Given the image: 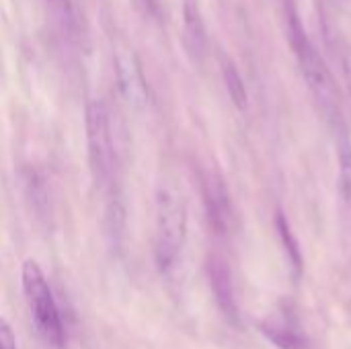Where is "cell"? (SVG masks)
<instances>
[{"label":"cell","mask_w":351,"mask_h":349,"mask_svg":"<svg viewBox=\"0 0 351 349\" xmlns=\"http://www.w3.org/2000/svg\"><path fill=\"white\" fill-rule=\"evenodd\" d=\"M284 8H286V23H288V39H290V45L298 60L300 72H302L311 93L323 107V111L331 119H335V117H339V93H337L335 78H333L325 58L319 53V49L311 41L304 25L300 23V16L292 4V0H284Z\"/></svg>","instance_id":"1"},{"label":"cell","mask_w":351,"mask_h":349,"mask_svg":"<svg viewBox=\"0 0 351 349\" xmlns=\"http://www.w3.org/2000/svg\"><path fill=\"white\" fill-rule=\"evenodd\" d=\"M187 237V202L173 181H162L156 189L154 257L160 272H171Z\"/></svg>","instance_id":"2"},{"label":"cell","mask_w":351,"mask_h":349,"mask_svg":"<svg viewBox=\"0 0 351 349\" xmlns=\"http://www.w3.org/2000/svg\"><path fill=\"white\" fill-rule=\"evenodd\" d=\"M21 284H23L25 302L29 309V317L39 337L45 341L47 348L64 349V323L60 317V309L37 261L27 259L23 263Z\"/></svg>","instance_id":"3"},{"label":"cell","mask_w":351,"mask_h":349,"mask_svg":"<svg viewBox=\"0 0 351 349\" xmlns=\"http://www.w3.org/2000/svg\"><path fill=\"white\" fill-rule=\"evenodd\" d=\"M86 148L90 173L97 185H107L115 171V142L111 115L103 101L95 99L86 105Z\"/></svg>","instance_id":"4"},{"label":"cell","mask_w":351,"mask_h":349,"mask_svg":"<svg viewBox=\"0 0 351 349\" xmlns=\"http://www.w3.org/2000/svg\"><path fill=\"white\" fill-rule=\"evenodd\" d=\"M113 66L121 99L132 111H144L150 105V88L142 70V64L134 47L125 41L113 45Z\"/></svg>","instance_id":"5"},{"label":"cell","mask_w":351,"mask_h":349,"mask_svg":"<svg viewBox=\"0 0 351 349\" xmlns=\"http://www.w3.org/2000/svg\"><path fill=\"white\" fill-rule=\"evenodd\" d=\"M259 329L278 349H313L292 304H282L274 315H267L259 323Z\"/></svg>","instance_id":"6"},{"label":"cell","mask_w":351,"mask_h":349,"mask_svg":"<svg viewBox=\"0 0 351 349\" xmlns=\"http://www.w3.org/2000/svg\"><path fill=\"white\" fill-rule=\"evenodd\" d=\"M202 193H204V206H206L210 226L220 237L230 234L234 228V210H232L230 193L224 185V179L214 171L204 173Z\"/></svg>","instance_id":"7"},{"label":"cell","mask_w":351,"mask_h":349,"mask_svg":"<svg viewBox=\"0 0 351 349\" xmlns=\"http://www.w3.org/2000/svg\"><path fill=\"white\" fill-rule=\"evenodd\" d=\"M208 276H210V286L214 300L220 309V313L226 317L230 325H241V313L237 304V294H234V284H232V274L226 265V261L212 257L208 263Z\"/></svg>","instance_id":"8"},{"label":"cell","mask_w":351,"mask_h":349,"mask_svg":"<svg viewBox=\"0 0 351 349\" xmlns=\"http://www.w3.org/2000/svg\"><path fill=\"white\" fill-rule=\"evenodd\" d=\"M183 43L193 60H202L208 47L206 25L197 0H183Z\"/></svg>","instance_id":"9"},{"label":"cell","mask_w":351,"mask_h":349,"mask_svg":"<svg viewBox=\"0 0 351 349\" xmlns=\"http://www.w3.org/2000/svg\"><path fill=\"white\" fill-rule=\"evenodd\" d=\"M335 148L339 163V193L350 204L351 202V138L348 130L339 123L335 128Z\"/></svg>","instance_id":"10"},{"label":"cell","mask_w":351,"mask_h":349,"mask_svg":"<svg viewBox=\"0 0 351 349\" xmlns=\"http://www.w3.org/2000/svg\"><path fill=\"white\" fill-rule=\"evenodd\" d=\"M276 228H278V234L282 239L288 263H290V267L294 272V278L298 280L302 276V272H304V257H302L300 245H298V241H296V237H294V232L290 228V222L282 212H278V216H276Z\"/></svg>","instance_id":"11"},{"label":"cell","mask_w":351,"mask_h":349,"mask_svg":"<svg viewBox=\"0 0 351 349\" xmlns=\"http://www.w3.org/2000/svg\"><path fill=\"white\" fill-rule=\"evenodd\" d=\"M222 78H224V84H226V91H228L232 105L237 109L245 111L249 105V93H247L245 80H243L237 64L230 58H222Z\"/></svg>","instance_id":"12"},{"label":"cell","mask_w":351,"mask_h":349,"mask_svg":"<svg viewBox=\"0 0 351 349\" xmlns=\"http://www.w3.org/2000/svg\"><path fill=\"white\" fill-rule=\"evenodd\" d=\"M103 230H105L107 241L113 247H119L123 230H125V208L119 197H111V202L107 204L105 214H103Z\"/></svg>","instance_id":"13"},{"label":"cell","mask_w":351,"mask_h":349,"mask_svg":"<svg viewBox=\"0 0 351 349\" xmlns=\"http://www.w3.org/2000/svg\"><path fill=\"white\" fill-rule=\"evenodd\" d=\"M49 12L53 16V23L62 29V33L74 35L78 29V8L76 0H47Z\"/></svg>","instance_id":"14"},{"label":"cell","mask_w":351,"mask_h":349,"mask_svg":"<svg viewBox=\"0 0 351 349\" xmlns=\"http://www.w3.org/2000/svg\"><path fill=\"white\" fill-rule=\"evenodd\" d=\"M0 349H16V339L12 327L4 317H0Z\"/></svg>","instance_id":"15"},{"label":"cell","mask_w":351,"mask_h":349,"mask_svg":"<svg viewBox=\"0 0 351 349\" xmlns=\"http://www.w3.org/2000/svg\"><path fill=\"white\" fill-rule=\"evenodd\" d=\"M134 6L146 19H158L160 16V4H158V0H134Z\"/></svg>","instance_id":"16"},{"label":"cell","mask_w":351,"mask_h":349,"mask_svg":"<svg viewBox=\"0 0 351 349\" xmlns=\"http://www.w3.org/2000/svg\"><path fill=\"white\" fill-rule=\"evenodd\" d=\"M341 66H343V78H346V88H348V95H350V101H351V51H350V53H346V56H343V62H341Z\"/></svg>","instance_id":"17"}]
</instances>
